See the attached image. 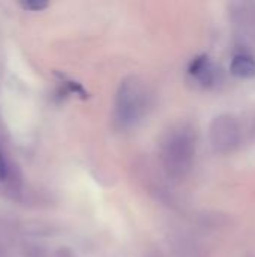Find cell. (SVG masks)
<instances>
[{"mask_svg": "<svg viewBox=\"0 0 255 257\" xmlns=\"http://www.w3.org/2000/svg\"><path fill=\"white\" fill-rule=\"evenodd\" d=\"M149 105L147 86L138 77H128L120 83L116 95L114 120L122 130L135 126L146 116Z\"/></svg>", "mask_w": 255, "mask_h": 257, "instance_id": "1", "label": "cell"}, {"mask_svg": "<svg viewBox=\"0 0 255 257\" xmlns=\"http://www.w3.org/2000/svg\"><path fill=\"white\" fill-rule=\"evenodd\" d=\"M195 157V139L192 131L180 128L170 134L162 148V161L168 175L183 178L192 167Z\"/></svg>", "mask_w": 255, "mask_h": 257, "instance_id": "2", "label": "cell"}, {"mask_svg": "<svg viewBox=\"0 0 255 257\" xmlns=\"http://www.w3.org/2000/svg\"><path fill=\"white\" fill-rule=\"evenodd\" d=\"M212 143L216 151L228 152L234 149L239 143V126L231 116H219L213 120L212 130Z\"/></svg>", "mask_w": 255, "mask_h": 257, "instance_id": "3", "label": "cell"}, {"mask_svg": "<svg viewBox=\"0 0 255 257\" xmlns=\"http://www.w3.org/2000/svg\"><path fill=\"white\" fill-rule=\"evenodd\" d=\"M188 74L195 80L201 87L210 89L216 84L219 77V69L210 60L207 54H200L194 57L188 66Z\"/></svg>", "mask_w": 255, "mask_h": 257, "instance_id": "4", "label": "cell"}, {"mask_svg": "<svg viewBox=\"0 0 255 257\" xmlns=\"http://www.w3.org/2000/svg\"><path fill=\"white\" fill-rule=\"evenodd\" d=\"M230 71L237 78L255 77V59L248 53H237L230 65Z\"/></svg>", "mask_w": 255, "mask_h": 257, "instance_id": "5", "label": "cell"}, {"mask_svg": "<svg viewBox=\"0 0 255 257\" xmlns=\"http://www.w3.org/2000/svg\"><path fill=\"white\" fill-rule=\"evenodd\" d=\"M59 77H60V84H62V89L65 90V93H68V95H77V96H80L83 99H87L89 98V93L86 92V89L80 83H77V81H74L71 78H66L63 75H59Z\"/></svg>", "mask_w": 255, "mask_h": 257, "instance_id": "6", "label": "cell"}, {"mask_svg": "<svg viewBox=\"0 0 255 257\" xmlns=\"http://www.w3.org/2000/svg\"><path fill=\"white\" fill-rule=\"evenodd\" d=\"M18 2L24 9L35 11V12L36 11H44L50 3V0H18Z\"/></svg>", "mask_w": 255, "mask_h": 257, "instance_id": "7", "label": "cell"}, {"mask_svg": "<svg viewBox=\"0 0 255 257\" xmlns=\"http://www.w3.org/2000/svg\"><path fill=\"white\" fill-rule=\"evenodd\" d=\"M8 178V164H6V160L0 151V182H5Z\"/></svg>", "mask_w": 255, "mask_h": 257, "instance_id": "8", "label": "cell"}]
</instances>
